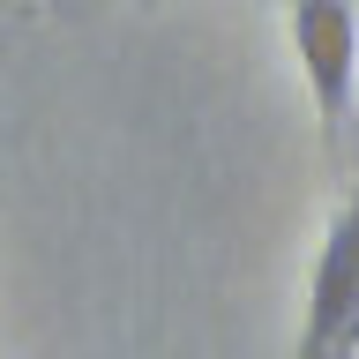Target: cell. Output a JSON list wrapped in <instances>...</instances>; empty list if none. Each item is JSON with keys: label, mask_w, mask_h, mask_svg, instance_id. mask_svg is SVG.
Instances as JSON below:
<instances>
[{"label": "cell", "mask_w": 359, "mask_h": 359, "mask_svg": "<svg viewBox=\"0 0 359 359\" xmlns=\"http://www.w3.org/2000/svg\"><path fill=\"white\" fill-rule=\"evenodd\" d=\"M292 60L307 75L322 150L344 157V128H352V97H359V15H352V0H292Z\"/></svg>", "instance_id": "6da1fadb"}, {"label": "cell", "mask_w": 359, "mask_h": 359, "mask_svg": "<svg viewBox=\"0 0 359 359\" xmlns=\"http://www.w3.org/2000/svg\"><path fill=\"white\" fill-rule=\"evenodd\" d=\"M352 352H359V180L344 195V210L330 217V232H322L292 359H352Z\"/></svg>", "instance_id": "7a4b0ae2"}]
</instances>
